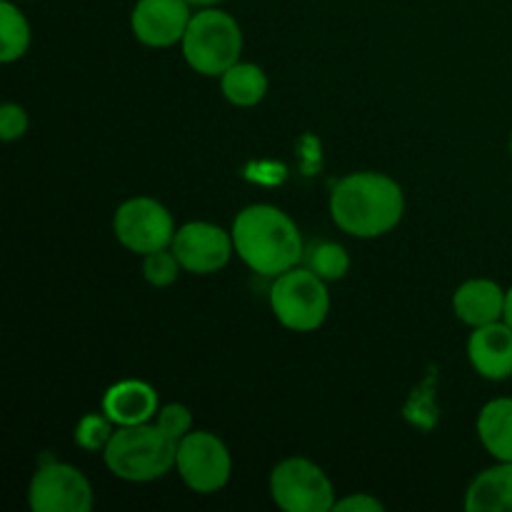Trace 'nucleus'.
Segmentation results:
<instances>
[{
	"label": "nucleus",
	"mask_w": 512,
	"mask_h": 512,
	"mask_svg": "<svg viewBox=\"0 0 512 512\" xmlns=\"http://www.w3.org/2000/svg\"><path fill=\"white\" fill-rule=\"evenodd\" d=\"M403 213V188L385 173H350L340 178L330 193L333 223L353 238H380L403 220Z\"/></svg>",
	"instance_id": "obj_1"
},
{
	"label": "nucleus",
	"mask_w": 512,
	"mask_h": 512,
	"mask_svg": "<svg viewBox=\"0 0 512 512\" xmlns=\"http://www.w3.org/2000/svg\"><path fill=\"white\" fill-rule=\"evenodd\" d=\"M235 253L253 273L278 278L290 268H298L305 255L298 225L275 205L255 203L240 210L233 220Z\"/></svg>",
	"instance_id": "obj_2"
},
{
	"label": "nucleus",
	"mask_w": 512,
	"mask_h": 512,
	"mask_svg": "<svg viewBox=\"0 0 512 512\" xmlns=\"http://www.w3.org/2000/svg\"><path fill=\"white\" fill-rule=\"evenodd\" d=\"M178 440L160 430L158 423L115 428L103 460L115 478L125 483H153L175 468Z\"/></svg>",
	"instance_id": "obj_3"
},
{
	"label": "nucleus",
	"mask_w": 512,
	"mask_h": 512,
	"mask_svg": "<svg viewBox=\"0 0 512 512\" xmlns=\"http://www.w3.org/2000/svg\"><path fill=\"white\" fill-rule=\"evenodd\" d=\"M243 53V30L230 13L220 8H200L190 18L183 35V58L195 73L220 78Z\"/></svg>",
	"instance_id": "obj_4"
},
{
	"label": "nucleus",
	"mask_w": 512,
	"mask_h": 512,
	"mask_svg": "<svg viewBox=\"0 0 512 512\" xmlns=\"http://www.w3.org/2000/svg\"><path fill=\"white\" fill-rule=\"evenodd\" d=\"M270 308L283 328L295 333H313L330 313L328 285L308 268H290L273 278Z\"/></svg>",
	"instance_id": "obj_5"
},
{
	"label": "nucleus",
	"mask_w": 512,
	"mask_h": 512,
	"mask_svg": "<svg viewBox=\"0 0 512 512\" xmlns=\"http://www.w3.org/2000/svg\"><path fill=\"white\" fill-rule=\"evenodd\" d=\"M270 498L285 512H330L338 503L325 470L308 458H288L275 465Z\"/></svg>",
	"instance_id": "obj_6"
},
{
	"label": "nucleus",
	"mask_w": 512,
	"mask_h": 512,
	"mask_svg": "<svg viewBox=\"0 0 512 512\" xmlns=\"http://www.w3.org/2000/svg\"><path fill=\"white\" fill-rule=\"evenodd\" d=\"M175 470L193 493L213 495L228 485L233 473L230 450L218 435L208 430H190L178 443Z\"/></svg>",
	"instance_id": "obj_7"
},
{
	"label": "nucleus",
	"mask_w": 512,
	"mask_h": 512,
	"mask_svg": "<svg viewBox=\"0 0 512 512\" xmlns=\"http://www.w3.org/2000/svg\"><path fill=\"white\" fill-rule=\"evenodd\" d=\"M113 233L130 253L150 255L173 245L175 223L170 210L155 198H130L115 210Z\"/></svg>",
	"instance_id": "obj_8"
},
{
	"label": "nucleus",
	"mask_w": 512,
	"mask_h": 512,
	"mask_svg": "<svg viewBox=\"0 0 512 512\" xmlns=\"http://www.w3.org/2000/svg\"><path fill=\"white\" fill-rule=\"evenodd\" d=\"M28 505L33 512H90L93 488L78 468L53 460L30 478Z\"/></svg>",
	"instance_id": "obj_9"
},
{
	"label": "nucleus",
	"mask_w": 512,
	"mask_h": 512,
	"mask_svg": "<svg viewBox=\"0 0 512 512\" xmlns=\"http://www.w3.org/2000/svg\"><path fill=\"white\" fill-rule=\"evenodd\" d=\"M170 250L180 260L185 273L210 275L228 265L230 255L235 253V243L233 233L223 230L220 225L193 220L175 230Z\"/></svg>",
	"instance_id": "obj_10"
},
{
	"label": "nucleus",
	"mask_w": 512,
	"mask_h": 512,
	"mask_svg": "<svg viewBox=\"0 0 512 512\" xmlns=\"http://www.w3.org/2000/svg\"><path fill=\"white\" fill-rule=\"evenodd\" d=\"M188 0H138L130 13L133 35L148 48H170L183 43V35L193 18Z\"/></svg>",
	"instance_id": "obj_11"
},
{
	"label": "nucleus",
	"mask_w": 512,
	"mask_h": 512,
	"mask_svg": "<svg viewBox=\"0 0 512 512\" xmlns=\"http://www.w3.org/2000/svg\"><path fill=\"white\" fill-rule=\"evenodd\" d=\"M468 358L475 373L485 380L512 378V328L505 320L473 328L468 338Z\"/></svg>",
	"instance_id": "obj_12"
},
{
	"label": "nucleus",
	"mask_w": 512,
	"mask_h": 512,
	"mask_svg": "<svg viewBox=\"0 0 512 512\" xmlns=\"http://www.w3.org/2000/svg\"><path fill=\"white\" fill-rule=\"evenodd\" d=\"M160 403L158 393L145 380H118L110 385L103 395V413L113 420L118 428L125 425H143L155 420Z\"/></svg>",
	"instance_id": "obj_13"
},
{
	"label": "nucleus",
	"mask_w": 512,
	"mask_h": 512,
	"mask_svg": "<svg viewBox=\"0 0 512 512\" xmlns=\"http://www.w3.org/2000/svg\"><path fill=\"white\" fill-rule=\"evenodd\" d=\"M505 293L495 280L473 278L453 293V310L460 323L470 328L498 323L505 315Z\"/></svg>",
	"instance_id": "obj_14"
},
{
	"label": "nucleus",
	"mask_w": 512,
	"mask_h": 512,
	"mask_svg": "<svg viewBox=\"0 0 512 512\" xmlns=\"http://www.w3.org/2000/svg\"><path fill=\"white\" fill-rule=\"evenodd\" d=\"M468 512H512V463L483 470L465 493Z\"/></svg>",
	"instance_id": "obj_15"
},
{
	"label": "nucleus",
	"mask_w": 512,
	"mask_h": 512,
	"mask_svg": "<svg viewBox=\"0 0 512 512\" xmlns=\"http://www.w3.org/2000/svg\"><path fill=\"white\" fill-rule=\"evenodd\" d=\"M478 438L500 463H512V398L485 403L478 415Z\"/></svg>",
	"instance_id": "obj_16"
},
{
	"label": "nucleus",
	"mask_w": 512,
	"mask_h": 512,
	"mask_svg": "<svg viewBox=\"0 0 512 512\" xmlns=\"http://www.w3.org/2000/svg\"><path fill=\"white\" fill-rule=\"evenodd\" d=\"M220 90L228 103L238 105V108H253L268 93V78L260 65L238 60L220 75Z\"/></svg>",
	"instance_id": "obj_17"
},
{
	"label": "nucleus",
	"mask_w": 512,
	"mask_h": 512,
	"mask_svg": "<svg viewBox=\"0 0 512 512\" xmlns=\"http://www.w3.org/2000/svg\"><path fill=\"white\" fill-rule=\"evenodd\" d=\"M30 48V23L10 0L0 3V63H15Z\"/></svg>",
	"instance_id": "obj_18"
},
{
	"label": "nucleus",
	"mask_w": 512,
	"mask_h": 512,
	"mask_svg": "<svg viewBox=\"0 0 512 512\" xmlns=\"http://www.w3.org/2000/svg\"><path fill=\"white\" fill-rule=\"evenodd\" d=\"M305 268L313 270L318 278H323L325 283L330 280H340L348 275L350 270V255L343 245L330 243V240H323V243H313L303 255Z\"/></svg>",
	"instance_id": "obj_19"
},
{
	"label": "nucleus",
	"mask_w": 512,
	"mask_h": 512,
	"mask_svg": "<svg viewBox=\"0 0 512 512\" xmlns=\"http://www.w3.org/2000/svg\"><path fill=\"white\" fill-rule=\"evenodd\" d=\"M115 428H118V425H115L105 413H88L80 420L78 428H75V445H80V448L88 450V453H98V450L103 453V450L108 448L110 438H113Z\"/></svg>",
	"instance_id": "obj_20"
},
{
	"label": "nucleus",
	"mask_w": 512,
	"mask_h": 512,
	"mask_svg": "<svg viewBox=\"0 0 512 512\" xmlns=\"http://www.w3.org/2000/svg\"><path fill=\"white\" fill-rule=\"evenodd\" d=\"M180 270V260L175 258L173 250H155V253L143 255V278L148 280L153 288H168L178 280Z\"/></svg>",
	"instance_id": "obj_21"
},
{
	"label": "nucleus",
	"mask_w": 512,
	"mask_h": 512,
	"mask_svg": "<svg viewBox=\"0 0 512 512\" xmlns=\"http://www.w3.org/2000/svg\"><path fill=\"white\" fill-rule=\"evenodd\" d=\"M155 423L160 425L163 433H168L173 440H183L185 435L193 430V413H190L188 405L183 403H168L158 410L155 415Z\"/></svg>",
	"instance_id": "obj_22"
},
{
	"label": "nucleus",
	"mask_w": 512,
	"mask_h": 512,
	"mask_svg": "<svg viewBox=\"0 0 512 512\" xmlns=\"http://www.w3.org/2000/svg\"><path fill=\"white\" fill-rule=\"evenodd\" d=\"M28 133V113H25L23 105L18 103H5L0 108V138L5 143H13L20 140Z\"/></svg>",
	"instance_id": "obj_23"
},
{
	"label": "nucleus",
	"mask_w": 512,
	"mask_h": 512,
	"mask_svg": "<svg viewBox=\"0 0 512 512\" xmlns=\"http://www.w3.org/2000/svg\"><path fill=\"white\" fill-rule=\"evenodd\" d=\"M335 512H383L385 505L368 493H353L335 503Z\"/></svg>",
	"instance_id": "obj_24"
},
{
	"label": "nucleus",
	"mask_w": 512,
	"mask_h": 512,
	"mask_svg": "<svg viewBox=\"0 0 512 512\" xmlns=\"http://www.w3.org/2000/svg\"><path fill=\"white\" fill-rule=\"evenodd\" d=\"M503 320L512 328V285L508 288V293H505V315H503Z\"/></svg>",
	"instance_id": "obj_25"
},
{
	"label": "nucleus",
	"mask_w": 512,
	"mask_h": 512,
	"mask_svg": "<svg viewBox=\"0 0 512 512\" xmlns=\"http://www.w3.org/2000/svg\"><path fill=\"white\" fill-rule=\"evenodd\" d=\"M190 5H195V8H213V5H220L223 0H188Z\"/></svg>",
	"instance_id": "obj_26"
},
{
	"label": "nucleus",
	"mask_w": 512,
	"mask_h": 512,
	"mask_svg": "<svg viewBox=\"0 0 512 512\" xmlns=\"http://www.w3.org/2000/svg\"><path fill=\"white\" fill-rule=\"evenodd\" d=\"M510 158H512V135H510Z\"/></svg>",
	"instance_id": "obj_27"
}]
</instances>
